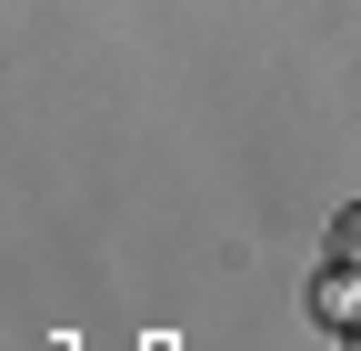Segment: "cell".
Segmentation results:
<instances>
[{
	"label": "cell",
	"instance_id": "cell-2",
	"mask_svg": "<svg viewBox=\"0 0 361 351\" xmlns=\"http://www.w3.org/2000/svg\"><path fill=\"white\" fill-rule=\"evenodd\" d=\"M341 331H351V341H361V312H351V321H341Z\"/></svg>",
	"mask_w": 361,
	"mask_h": 351
},
{
	"label": "cell",
	"instance_id": "cell-1",
	"mask_svg": "<svg viewBox=\"0 0 361 351\" xmlns=\"http://www.w3.org/2000/svg\"><path fill=\"white\" fill-rule=\"evenodd\" d=\"M331 271H351V281H361V201H341V211H331Z\"/></svg>",
	"mask_w": 361,
	"mask_h": 351
}]
</instances>
